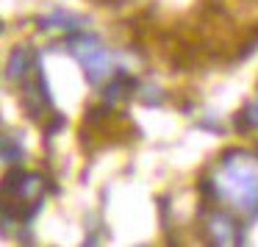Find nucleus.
<instances>
[{
	"instance_id": "obj_1",
	"label": "nucleus",
	"mask_w": 258,
	"mask_h": 247,
	"mask_svg": "<svg viewBox=\"0 0 258 247\" xmlns=\"http://www.w3.org/2000/svg\"><path fill=\"white\" fill-rule=\"evenodd\" d=\"M211 195L241 217H258V156L247 150H228L214 167Z\"/></svg>"
},
{
	"instance_id": "obj_2",
	"label": "nucleus",
	"mask_w": 258,
	"mask_h": 247,
	"mask_svg": "<svg viewBox=\"0 0 258 247\" xmlns=\"http://www.w3.org/2000/svg\"><path fill=\"white\" fill-rule=\"evenodd\" d=\"M42 200H45V183L39 175L14 169L3 183V219H6V225L12 219L28 222L42 208Z\"/></svg>"
},
{
	"instance_id": "obj_3",
	"label": "nucleus",
	"mask_w": 258,
	"mask_h": 247,
	"mask_svg": "<svg viewBox=\"0 0 258 247\" xmlns=\"http://www.w3.org/2000/svg\"><path fill=\"white\" fill-rule=\"evenodd\" d=\"M70 50L75 53V58L81 61V67H84L86 78L92 81V84H100V81H106L108 75H111V58H108L106 47L100 45V42L95 39V36H70Z\"/></svg>"
},
{
	"instance_id": "obj_4",
	"label": "nucleus",
	"mask_w": 258,
	"mask_h": 247,
	"mask_svg": "<svg viewBox=\"0 0 258 247\" xmlns=\"http://www.w3.org/2000/svg\"><path fill=\"white\" fill-rule=\"evenodd\" d=\"M206 228H208V239L214 244H241V230L236 225V219L228 217V214L214 211L206 219Z\"/></svg>"
},
{
	"instance_id": "obj_5",
	"label": "nucleus",
	"mask_w": 258,
	"mask_h": 247,
	"mask_svg": "<svg viewBox=\"0 0 258 247\" xmlns=\"http://www.w3.org/2000/svg\"><path fill=\"white\" fill-rule=\"evenodd\" d=\"M34 70H36V58H34V53H31V50L20 47V50L12 53V64H9V78H12V81H20V84H23Z\"/></svg>"
},
{
	"instance_id": "obj_6",
	"label": "nucleus",
	"mask_w": 258,
	"mask_h": 247,
	"mask_svg": "<svg viewBox=\"0 0 258 247\" xmlns=\"http://www.w3.org/2000/svg\"><path fill=\"white\" fill-rule=\"evenodd\" d=\"M45 28H67V31H78L81 28V20L78 17H70V14H61V12H56L50 20H45Z\"/></svg>"
},
{
	"instance_id": "obj_7",
	"label": "nucleus",
	"mask_w": 258,
	"mask_h": 247,
	"mask_svg": "<svg viewBox=\"0 0 258 247\" xmlns=\"http://www.w3.org/2000/svg\"><path fill=\"white\" fill-rule=\"evenodd\" d=\"M20 158H23V147L14 145L12 136H6V139H3V161L14 164V161H20Z\"/></svg>"
},
{
	"instance_id": "obj_8",
	"label": "nucleus",
	"mask_w": 258,
	"mask_h": 247,
	"mask_svg": "<svg viewBox=\"0 0 258 247\" xmlns=\"http://www.w3.org/2000/svg\"><path fill=\"white\" fill-rule=\"evenodd\" d=\"M241 122L258 128V103H255V106H247V108H244V117H241Z\"/></svg>"
}]
</instances>
